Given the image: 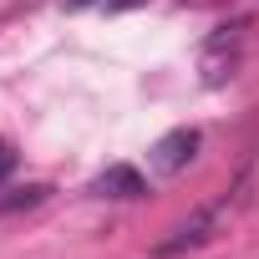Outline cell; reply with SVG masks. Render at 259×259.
<instances>
[{"label":"cell","mask_w":259,"mask_h":259,"mask_svg":"<svg viewBox=\"0 0 259 259\" xmlns=\"http://www.w3.org/2000/svg\"><path fill=\"white\" fill-rule=\"evenodd\" d=\"M244 36H249V21H224L208 41H203V56H198V71H203V87H224L234 71H239V56H244Z\"/></svg>","instance_id":"1"},{"label":"cell","mask_w":259,"mask_h":259,"mask_svg":"<svg viewBox=\"0 0 259 259\" xmlns=\"http://www.w3.org/2000/svg\"><path fill=\"white\" fill-rule=\"evenodd\" d=\"M224 213H229V193H224V198H213V203H203L198 213H188V219L173 229V239H163V244H158V254L168 259V254H183V249H198V244H208V239L219 234Z\"/></svg>","instance_id":"2"},{"label":"cell","mask_w":259,"mask_h":259,"mask_svg":"<svg viewBox=\"0 0 259 259\" xmlns=\"http://www.w3.org/2000/svg\"><path fill=\"white\" fill-rule=\"evenodd\" d=\"M198 127H173V133H163L158 143H153V153H148V168L158 173V178H173V173H183L193 158H198Z\"/></svg>","instance_id":"3"},{"label":"cell","mask_w":259,"mask_h":259,"mask_svg":"<svg viewBox=\"0 0 259 259\" xmlns=\"http://www.w3.org/2000/svg\"><path fill=\"white\" fill-rule=\"evenodd\" d=\"M92 193H97V198H143V193H148V183H143V173H138V168L112 163L107 173H97V178H92Z\"/></svg>","instance_id":"4"},{"label":"cell","mask_w":259,"mask_h":259,"mask_svg":"<svg viewBox=\"0 0 259 259\" xmlns=\"http://www.w3.org/2000/svg\"><path fill=\"white\" fill-rule=\"evenodd\" d=\"M46 183H26V188H11V193H0V213H16V208H36L46 203Z\"/></svg>","instance_id":"5"},{"label":"cell","mask_w":259,"mask_h":259,"mask_svg":"<svg viewBox=\"0 0 259 259\" xmlns=\"http://www.w3.org/2000/svg\"><path fill=\"white\" fill-rule=\"evenodd\" d=\"M11 168H16V148L0 138V178H11Z\"/></svg>","instance_id":"6"},{"label":"cell","mask_w":259,"mask_h":259,"mask_svg":"<svg viewBox=\"0 0 259 259\" xmlns=\"http://www.w3.org/2000/svg\"><path fill=\"white\" fill-rule=\"evenodd\" d=\"M112 11H133V6H143V0H107Z\"/></svg>","instance_id":"7"},{"label":"cell","mask_w":259,"mask_h":259,"mask_svg":"<svg viewBox=\"0 0 259 259\" xmlns=\"http://www.w3.org/2000/svg\"><path fill=\"white\" fill-rule=\"evenodd\" d=\"M81 6H92V0H71V11H81Z\"/></svg>","instance_id":"8"}]
</instances>
